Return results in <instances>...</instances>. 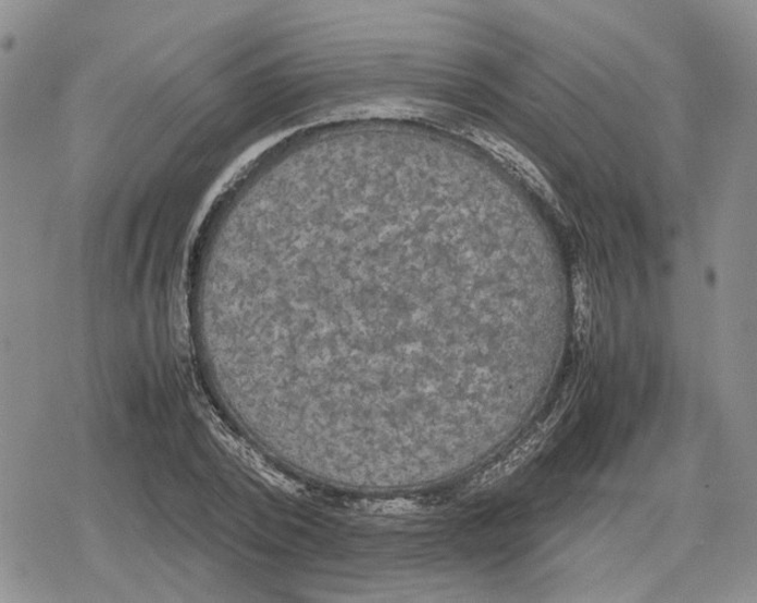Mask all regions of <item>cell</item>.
<instances>
[{"label":"cell","mask_w":757,"mask_h":603,"mask_svg":"<svg viewBox=\"0 0 757 603\" xmlns=\"http://www.w3.org/2000/svg\"><path fill=\"white\" fill-rule=\"evenodd\" d=\"M476 139L481 146L489 150L494 156L498 158L508 168L524 177V179L544 197L553 198L551 189L544 179L536 165L529 161L523 153H520L505 140L496 138L486 133H480Z\"/></svg>","instance_id":"1"}]
</instances>
